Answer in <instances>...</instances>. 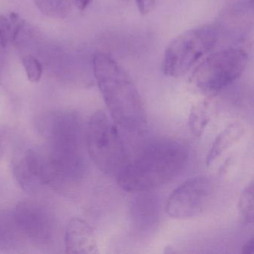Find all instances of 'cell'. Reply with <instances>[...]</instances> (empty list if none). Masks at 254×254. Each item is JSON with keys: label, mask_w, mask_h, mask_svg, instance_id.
I'll list each match as a JSON object with an SVG mask.
<instances>
[{"label": "cell", "mask_w": 254, "mask_h": 254, "mask_svg": "<svg viewBox=\"0 0 254 254\" xmlns=\"http://www.w3.org/2000/svg\"><path fill=\"white\" fill-rule=\"evenodd\" d=\"M42 14L53 19H64L68 15L70 0H34Z\"/></svg>", "instance_id": "13"}, {"label": "cell", "mask_w": 254, "mask_h": 254, "mask_svg": "<svg viewBox=\"0 0 254 254\" xmlns=\"http://www.w3.org/2000/svg\"><path fill=\"white\" fill-rule=\"evenodd\" d=\"M48 137L47 150L54 175L58 180L77 179L85 169L81 125L76 116L57 113L46 121Z\"/></svg>", "instance_id": "3"}, {"label": "cell", "mask_w": 254, "mask_h": 254, "mask_svg": "<svg viewBox=\"0 0 254 254\" xmlns=\"http://www.w3.org/2000/svg\"><path fill=\"white\" fill-rule=\"evenodd\" d=\"M85 142L90 159L103 173L116 176L126 164L123 139L114 122L103 111H97L90 118Z\"/></svg>", "instance_id": "4"}, {"label": "cell", "mask_w": 254, "mask_h": 254, "mask_svg": "<svg viewBox=\"0 0 254 254\" xmlns=\"http://www.w3.org/2000/svg\"><path fill=\"white\" fill-rule=\"evenodd\" d=\"M254 183L244 189L239 199V212L242 222L245 225H252L254 219Z\"/></svg>", "instance_id": "14"}, {"label": "cell", "mask_w": 254, "mask_h": 254, "mask_svg": "<svg viewBox=\"0 0 254 254\" xmlns=\"http://www.w3.org/2000/svg\"><path fill=\"white\" fill-rule=\"evenodd\" d=\"M212 104L208 101L193 107L189 116L188 124L193 136L200 137L204 133L212 115Z\"/></svg>", "instance_id": "12"}, {"label": "cell", "mask_w": 254, "mask_h": 254, "mask_svg": "<svg viewBox=\"0 0 254 254\" xmlns=\"http://www.w3.org/2000/svg\"><path fill=\"white\" fill-rule=\"evenodd\" d=\"M65 252L72 254L99 252L96 234L84 220L73 218L69 221L65 234Z\"/></svg>", "instance_id": "10"}, {"label": "cell", "mask_w": 254, "mask_h": 254, "mask_svg": "<svg viewBox=\"0 0 254 254\" xmlns=\"http://www.w3.org/2000/svg\"><path fill=\"white\" fill-rule=\"evenodd\" d=\"M242 254H254V239L251 238L242 249Z\"/></svg>", "instance_id": "18"}, {"label": "cell", "mask_w": 254, "mask_h": 254, "mask_svg": "<svg viewBox=\"0 0 254 254\" xmlns=\"http://www.w3.org/2000/svg\"><path fill=\"white\" fill-rule=\"evenodd\" d=\"M188 158V149L178 141L163 139L152 142L120 169L116 175L117 184L130 193L154 190L178 177Z\"/></svg>", "instance_id": "2"}, {"label": "cell", "mask_w": 254, "mask_h": 254, "mask_svg": "<svg viewBox=\"0 0 254 254\" xmlns=\"http://www.w3.org/2000/svg\"><path fill=\"white\" fill-rule=\"evenodd\" d=\"M2 50H4V48L1 46V44H0V69L2 68Z\"/></svg>", "instance_id": "20"}, {"label": "cell", "mask_w": 254, "mask_h": 254, "mask_svg": "<svg viewBox=\"0 0 254 254\" xmlns=\"http://www.w3.org/2000/svg\"><path fill=\"white\" fill-rule=\"evenodd\" d=\"M135 1L139 13L143 16L147 15L152 11L156 2V0H135Z\"/></svg>", "instance_id": "17"}, {"label": "cell", "mask_w": 254, "mask_h": 254, "mask_svg": "<svg viewBox=\"0 0 254 254\" xmlns=\"http://www.w3.org/2000/svg\"><path fill=\"white\" fill-rule=\"evenodd\" d=\"M22 62L29 81L32 82H38L43 74V66L41 62L30 55L23 56Z\"/></svg>", "instance_id": "15"}, {"label": "cell", "mask_w": 254, "mask_h": 254, "mask_svg": "<svg viewBox=\"0 0 254 254\" xmlns=\"http://www.w3.org/2000/svg\"><path fill=\"white\" fill-rule=\"evenodd\" d=\"M13 28L9 18L0 15V44L4 49L12 43Z\"/></svg>", "instance_id": "16"}, {"label": "cell", "mask_w": 254, "mask_h": 254, "mask_svg": "<svg viewBox=\"0 0 254 254\" xmlns=\"http://www.w3.org/2000/svg\"><path fill=\"white\" fill-rule=\"evenodd\" d=\"M213 186L206 175L192 177L177 187L168 197L165 210L169 217L187 219L203 212L210 201Z\"/></svg>", "instance_id": "7"}, {"label": "cell", "mask_w": 254, "mask_h": 254, "mask_svg": "<svg viewBox=\"0 0 254 254\" xmlns=\"http://www.w3.org/2000/svg\"><path fill=\"white\" fill-rule=\"evenodd\" d=\"M13 172L20 187L32 191L54 181L47 151L37 148L19 149L13 157Z\"/></svg>", "instance_id": "8"}, {"label": "cell", "mask_w": 254, "mask_h": 254, "mask_svg": "<svg viewBox=\"0 0 254 254\" xmlns=\"http://www.w3.org/2000/svg\"><path fill=\"white\" fill-rule=\"evenodd\" d=\"M93 73L113 121L130 133H142L147 114L142 99L128 74L105 53L95 54Z\"/></svg>", "instance_id": "1"}, {"label": "cell", "mask_w": 254, "mask_h": 254, "mask_svg": "<svg viewBox=\"0 0 254 254\" xmlns=\"http://www.w3.org/2000/svg\"><path fill=\"white\" fill-rule=\"evenodd\" d=\"M92 2H93V0H74L77 8L81 11H84Z\"/></svg>", "instance_id": "19"}, {"label": "cell", "mask_w": 254, "mask_h": 254, "mask_svg": "<svg viewBox=\"0 0 254 254\" xmlns=\"http://www.w3.org/2000/svg\"><path fill=\"white\" fill-rule=\"evenodd\" d=\"M15 223L25 235L37 242H46L51 237V216L48 211L37 203H20L16 209Z\"/></svg>", "instance_id": "9"}, {"label": "cell", "mask_w": 254, "mask_h": 254, "mask_svg": "<svg viewBox=\"0 0 254 254\" xmlns=\"http://www.w3.org/2000/svg\"><path fill=\"white\" fill-rule=\"evenodd\" d=\"M2 152V141H1V139H0V156H1V154Z\"/></svg>", "instance_id": "21"}, {"label": "cell", "mask_w": 254, "mask_h": 254, "mask_svg": "<svg viewBox=\"0 0 254 254\" xmlns=\"http://www.w3.org/2000/svg\"><path fill=\"white\" fill-rule=\"evenodd\" d=\"M244 133L245 127L241 123L228 125L214 140L206 157V165L209 166L216 162L227 150L240 140Z\"/></svg>", "instance_id": "11"}, {"label": "cell", "mask_w": 254, "mask_h": 254, "mask_svg": "<svg viewBox=\"0 0 254 254\" xmlns=\"http://www.w3.org/2000/svg\"><path fill=\"white\" fill-rule=\"evenodd\" d=\"M219 32L214 26H202L177 36L165 51L162 70L166 76L185 75L215 47Z\"/></svg>", "instance_id": "5"}, {"label": "cell", "mask_w": 254, "mask_h": 254, "mask_svg": "<svg viewBox=\"0 0 254 254\" xmlns=\"http://www.w3.org/2000/svg\"><path fill=\"white\" fill-rule=\"evenodd\" d=\"M248 64V55L241 49H224L202 61L191 74L193 84L211 95L236 81L243 73Z\"/></svg>", "instance_id": "6"}]
</instances>
